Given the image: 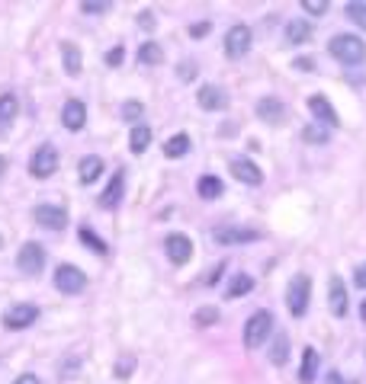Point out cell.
<instances>
[{"label":"cell","mask_w":366,"mask_h":384,"mask_svg":"<svg viewBox=\"0 0 366 384\" xmlns=\"http://www.w3.org/2000/svg\"><path fill=\"white\" fill-rule=\"evenodd\" d=\"M328 52L334 55L341 64H363L366 61V42L357 36H334L328 42Z\"/></svg>","instance_id":"cell-1"},{"label":"cell","mask_w":366,"mask_h":384,"mask_svg":"<svg viewBox=\"0 0 366 384\" xmlns=\"http://www.w3.org/2000/svg\"><path fill=\"white\" fill-rule=\"evenodd\" d=\"M273 333V314L270 311H254L244 324V346L248 349H257L264 346V339Z\"/></svg>","instance_id":"cell-2"},{"label":"cell","mask_w":366,"mask_h":384,"mask_svg":"<svg viewBox=\"0 0 366 384\" xmlns=\"http://www.w3.org/2000/svg\"><path fill=\"white\" fill-rule=\"evenodd\" d=\"M309 294H312V279L299 272L290 279V288H286V308H290L292 317H302L309 311Z\"/></svg>","instance_id":"cell-3"},{"label":"cell","mask_w":366,"mask_h":384,"mask_svg":"<svg viewBox=\"0 0 366 384\" xmlns=\"http://www.w3.org/2000/svg\"><path fill=\"white\" fill-rule=\"evenodd\" d=\"M55 288L65 294H81L87 288V276L77 269V266L61 263L58 269H55Z\"/></svg>","instance_id":"cell-4"},{"label":"cell","mask_w":366,"mask_h":384,"mask_svg":"<svg viewBox=\"0 0 366 384\" xmlns=\"http://www.w3.org/2000/svg\"><path fill=\"white\" fill-rule=\"evenodd\" d=\"M55 170H58V151H55L52 144L36 148V154H32V160H29V173L36 176V180H48Z\"/></svg>","instance_id":"cell-5"},{"label":"cell","mask_w":366,"mask_h":384,"mask_svg":"<svg viewBox=\"0 0 366 384\" xmlns=\"http://www.w3.org/2000/svg\"><path fill=\"white\" fill-rule=\"evenodd\" d=\"M248 52H251V29L244 23H235L225 32V55L229 58H244Z\"/></svg>","instance_id":"cell-6"},{"label":"cell","mask_w":366,"mask_h":384,"mask_svg":"<svg viewBox=\"0 0 366 384\" xmlns=\"http://www.w3.org/2000/svg\"><path fill=\"white\" fill-rule=\"evenodd\" d=\"M16 266L26 272V276H36L42 266H46V250H42V243L29 241L20 247V253H16Z\"/></svg>","instance_id":"cell-7"},{"label":"cell","mask_w":366,"mask_h":384,"mask_svg":"<svg viewBox=\"0 0 366 384\" xmlns=\"http://www.w3.org/2000/svg\"><path fill=\"white\" fill-rule=\"evenodd\" d=\"M36 320H39L36 304H16V308H10L7 314H4V327H7V330H26V327H32Z\"/></svg>","instance_id":"cell-8"},{"label":"cell","mask_w":366,"mask_h":384,"mask_svg":"<svg viewBox=\"0 0 366 384\" xmlns=\"http://www.w3.org/2000/svg\"><path fill=\"white\" fill-rule=\"evenodd\" d=\"M32 218L42 227H48V231H65L68 227V211L58 208V205H36Z\"/></svg>","instance_id":"cell-9"},{"label":"cell","mask_w":366,"mask_h":384,"mask_svg":"<svg viewBox=\"0 0 366 384\" xmlns=\"http://www.w3.org/2000/svg\"><path fill=\"white\" fill-rule=\"evenodd\" d=\"M212 241L215 243H251V241H260V231H254V227L225 225V227H215L212 231Z\"/></svg>","instance_id":"cell-10"},{"label":"cell","mask_w":366,"mask_h":384,"mask_svg":"<svg viewBox=\"0 0 366 384\" xmlns=\"http://www.w3.org/2000/svg\"><path fill=\"white\" fill-rule=\"evenodd\" d=\"M196 99H199V106H203L206 113H222V109L229 106V93L222 90V87H215V83L199 87V90H196Z\"/></svg>","instance_id":"cell-11"},{"label":"cell","mask_w":366,"mask_h":384,"mask_svg":"<svg viewBox=\"0 0 366 384\" xmlns=\"http://www.w3.org/2000/svg\"><path fill=\"white\" fill-rule=\"evenodd\" d=\"M164 250H168V259L174 266H183L193 256V243L187 234H170L168 241H164Z\"/></svg>","instance_id":"cell-12"},{"label":"cell","mask_w":366,"mask_h":384,"mask_svg":"<svg viewBox=\"0 0 366 384\" xmlns=\"http://www.w3.org/2000/svg\"><path fill=\"white\" fill-rule=\"evenodd\" d=\"M231 176L241 180V183H248V186H260V183H264L260 166L254 164V160H248V157H231Z\"/></svg>","instance_id":"cell-13"},{"label":"cell","mask_w":366,"mask_h":384,"mask_svg":"<svg viewBox=\"0 0 366 384\" xmlns=\"http://www.w3.org/2000/svg\"><path fill=\"white\" fill-rule=\"evenodd\" d=\"M61 125L68 128V131H81L87 125V106L81 99H68L65 109H61Z\"/></svg>","instance_id":"cell-14"},{"label":"cell","mask_w":366,"mask_h":384,"mask_svg":"<svg viewBox=\"0 0 366 384\" xmlns=\"http://www.w3.org/2000/svg\"><path fill=\"white\" fill-rule=\"evenodd\" d=\"M257 115L267 122V125H280V122L286 119V106H283L276 97H264L257 103Z\"/></svg>","instance_id":"cell-15"},{"label":"cell","mask_w":366,"mask_h":384,"mask_svg":"<svg viewBox=\"0 0 366 384\" xmlns=\"http://www.w3.org/2000/svg\"><path fill=\"white\" fill-rule=\"evenodd\" d=\"M122 186H126V173L116 170L113 180H109V186L103 189V196H100V208H116V205L122 202Z\"/></svg>","instance_id":"cell-16"},{"label":"cell","mask_w":366,"mask_h":384,"mask_svg":"<svg viewBox=\"0 0 366 384\" xmlns=\"http://www.w3.org/2000/svg\"><path fill=\"white\" fill-rule=\"evenodd\" d=\"M328 304H331V314H334V317H344V314H347V285H344V279H337V276H331Z\"/></svg>","instance_id":"cell-17"},{"label":"cell","mask_w":366,"mask_h":384,"mask_svg":"<svg viewBox=\"0 0 366 384\" xmlns=\"http://www.w3.org/2000/svg\"><path fill=\"white\" fill-rule=\"evenodd\" d=\"M309 109H312V115H315L318 122H328V125H341V119H337V113H334V106H331L325 97H312V99H309Z\"/></svg>","instance_id":"cell-18"},{"label":"cell","mask_w":366,"mask_h":384,"mask_svg":"<svg viewBox=\"0 0 366 384\" xmlns=\"http://www.w3.org/2000/svg\"><path fill=\"white\" fill-rule=\"evenodd\" d=\"M309 38H312V23H309V20H290V23H286V42L302 45Z\"/></svg>","instance_id":"cell-19"},{"label":"cell","mask_w":366,"mask_h":384,"mask_svg":"<svg viewBox=\"0 0 366 384\" xmlns=\"http://www.w3.org/2000/svg\"><path fill=\"white\" fill-rule=\"evenodd\" d=\"M16 113H20V103H16V97H13V93H4V97H0V135H4V131L13 125Z\"/></svg>","instance_id":"cell-20"},{"label":"cell","mask_w":366,"mask_h":384,"mask_svg":"<svg viewBox=\"0 0 366 384\" xmlns=\"http://www.w3.org/2000/svg\"><path fill=\"white\" fill-rule=\"evenodd\" d=\"M61 61H65V71H68L71 77H77L81 68H84V64H81V48H77L74 42H65V45H61Z\"/></svg>","instance_id":"cell-21"},{"label":"cell","mask_w":366,"mask_h":384,"mask_svg":"<svg viewBox=\"0 0 366 384\" xmlns=\"http://www.w3.org/2000/svg\"><path fill=\"white\" fill-rule=\"evenodd\" d=\"M315 375H318V353L312 346L302 353V369H299V381L302 384H312Z\"/></svg>","instance_id":"cell-22"},{"label":"cell","mask_w":366,"mask_h":384,"mask_svg":"<svg viewBox=\"0 0 366 384\" xmlns=\"http://www.w3.org/2000/svg\"><path fill=\"white\" fill-rule=\"evenodd\" d=\"M100 173H103V160H100V157H93V154H87V157L81 160V170H77L81 183H84V186H90V183L97 180Z\"/></svg>","instance_id":"cell-23"},{"label":"cell","mask_w":366,"mask_h":384,"mask_svg":"<svg viewBox=\"0 0 366 384\" xmlns=\"http://www.w3.org/2000/svg\"><path fill=\"white\" fill-rule=\"evenodd\" d=\"M148 144H151V128H148V125H135V128H132V135H129L132 154H145Z\"/></svg>","instance_id":"cell-24"},{"label":"cell","mask_w":366,"mask_h":384,"mask_svg":"<svg viewBox=\"0 0 366 384\" xmlns=\"http://www.w3.org/2000/svg\"><path fill=\"white\" fill-rule=\"evenodd\" d=\"M161 61H164V48H161L158 42H145V45L138 48V64L154 68V64H161Z\"/></svg>","instance_id":"cell-25"},{"label":"cell","mask_w":366,"mask_h":384,"mask_svg":"<svg viewBox=\"0 0 366 384\" xmlns=\"http://www.w3.org/2000/svg\"><path fill=\"white\" fill-rule=\"evenodd\" d=\"M248 292H254V279L248 276V272H238L235 279H231L229 292H225V298H244Z\"/></svg>","instance_id":"cell-26"},{"label":"cell","mask_w":366,"mask_h":384,"mask_svg":"<svg viewBox=\"0 0 366 384\" xmlns=\"http://www.w3.org/2000/svg\"><path fill=\"white\" fill-rule=\"evenodd\" d=\"M196 192H199L203 199H219L222 192H225V186H222L219 176H203V180L196 183Z\"/></svg>","instance_id":"cell-27"},{"label":"cell","mask_w":366,"mask_h":384,"mask_svg":"<svg viewBox=\"0 0 366 384\" xmlns=\"http://www.w3.org/2000/svg\"><path fill=\"white\" fill-rule=\"evenodd\" d=\"M286 359H290V336H286V333H276L273 349H270V362H273V365H286Z\"/></svg>","instance_id":"cell-28"},{"label":"cell","mask_w":366,"mask_h":384,"mask_svg":"<svg viewBox=\"0 0 366 384\" xmlns=\"http://www.w3.org/2000/svg\"><path fill=\"white\" fill-rule=\"evenodd\" d=\"M164 154H168V157H187V154H190V135H174L170 138L168 144H164Z\"/></svg>","instance_id":"cell-29"},{"label":"cell","mask_w":366,"mask_h":384,"mask_svg":"<svg viewBox=\"0 0 366 384\" xmlns=\"http://www.w3.org/2000/svg\"><path fill=\"white\" fill-rule=\"evenodd\" d=\"M344 13H347V20H351V23H357L360 29H366V3L353 0V3H347V7H344Z\"/></svg>","instance_id":"cell-30"},{"label":"cell","mask_w":366,"mask_h":384,"mask_svg":"<svg viewBox=\"0 0 366 384\" xmlns=\"http://www.w3.org/2000/svg\"><path fill=\"white\" fill-rule=\"evenodd\" d=\"M119 115H122V119H126V122H135L138 115H145V106L138 103V99H129V103H122Z\"/></svg>","instance_id":"cell-31"},{"label":"cell","mask_w":366,"mask_h":384,"mask_svg":"<svg viewBox=\"0 0 366 384\" xmlns=\"http://www.w3.org/2000/svg\"><path fill=\"white\" fill-rule=\"evenodd\" d=\"M215 320H219V311L215 308H199L196 314H193V324L196 327H212Z\"/></svg>","instance_id":"cell-32"},{"label":"cell","mask_w":366,"mask_h":384,"mask_svg":"<svg viewBox=\"0 0 366 384\" xmlns=\"http://www.w3.org/2000/svg\"><path fill=\"white\" fill-rule=\"evenodd\" d=\"M81 241H84L90 250H97V253H107V243L100 241V237L90 231V227H81Z\"/></svg>","instance_id":"cell-33"},{"label":"cell","mask_w":366,"mask_h":384,"mask_svg":"<svg viewBox=\"0 0 366 384\" xmlns=\"http://www.w3.org/2000/svg\"><path fill=\"white\" fill-rule=\"evenodd\" d=\"M302 138H305V141H312V144H321V141H328V131H325V128H318V125H309L302 131Z\"/></svg>","instance_id":"cell-34"},{"label":"cell","mask_w":366,"mask_h":384,"mask_svg":"<svg viewBox=\"0 0 366 384\" xmlns=\"http://www.w3.org/2000/svg\"><path fill=\"white\" fill-rule=\"evenodd\" d=\"M302 10L321 16V13H328V0H302Z\"/></svg>","instance_id":"cell-35"},{"label":"cell","mask_w":366,"mask_h":384,"mask_svg":"<svg viewBox=\"0 0 366 384\" xmlns=\"http://www.w3.org/2000/svg\"><path fill=\"white\" fill-rule=\"evenodd\" d=\"M122 58H126V48H122V45H116V48H109V52H107V64H109V68H119Z\"/></svg>","instance_id":"cell-36"},{"label":"cell","mask_w":366,"mask_h":384,"mask_svg":"<svg viewBox=\"0 0 366 384\" xmlns=\"http://www.w3.org/2000/svg\"><path fill=\"white\" fill-rule=\"evenodd\" d=\"M177 74H180L183 80H193V77H196V64H193V61H180V68H177Z\"/></svg>","instance_id":"cell-37"},{"label":"cell","mask_w":366,"mask_h":384,"mask_svg":"<svg viewBox=\"0 0 366 384\" xmlns=\"http://www.w3.org/2000/svg\"><path fill=\"white\" fill-rule=\"evenodd\" d=\"M132 375V359L116 362V378H129Z\"/></svg>","instance_id":"cell-38"},{"label":"cell","mask_w":366,"mask_h":384,"mask_svg":"<svg viewBox=\"0 0 366 384\" xmlns=\"http://www.w3.org/2000/svg\"><path fill=\"white\" fill-rule=\"evenodd\" d=\"M81 10H84V13H103V10H109V3H90V0H84Z\"/></svg>","instance_id":"cell-39"},{"label":"cell","mask_w":366,"mask_h":384,"mask_svg":"<svg viewBox=\"0 0 366 384\" xmlns=\"http://www.w3.org/2000/svg\"><path fill=\"white\" fill-rule=\"evenodd\" d=\"M353 285H357V288H366V263L357 266V272H353Z\"/></svg>","instance_id":"cell-40"},{"label":"cell","mask_w":366,"mask_h":384,"mask_svg":"<svg viewBox=\"0 0 366 384\" xmlns=\"http://www.w3.org/2000/svg\"><path fill=\"white\" fill-rule=\"evenodd\" d=\"M206 32H209V23H193V26H190V36H193V38H203Z\"/></svg>","instance_id":"cell-41"},{"label":"cell","mask_w":366,"mask_h":384,"mask_svg":"<svg viewBox=\"0 0 366 384\" xmlns=\"http://www.w3.org/2000/svg\"><path fill=\"white\" fill-rule=\"evenodd\" d=\"M138 26H145V29H151V26H154V16H151V13H148V10H145V13L138 16Z\"/></svg>","instance_id":"cell-42"},{"label":"cell","mask_w":366,"mask_h":384,"mask_svg":"<svg viewBox=\"0 0 366 384\" xmlns=\"http://www.w3.org/2000/svg\"><path fill=\"white\" fill-rule=\"evenodd\" d=\"M13 384H42V381H39L36 375H20V378H16Z\"/></svg>","instance_id":"cell-43"},{"label":"cell","mask_w":366,"mask_h":384,"mask_svg":"<svg viewBox=\"0 0 366 384\" xmlns=\"http://www.w3.org/2000/svg\"><path fill=\"white\" fill-rule=\"evenodd\" d=\"M296 68H302V71H312V68H315V61H312V58H299V61H296Z\"/></svg>","instance_id":"cell-44"},{"label":"cell","mask_w":366,"mask_h":384,"mask_svg":"<svg viewBox=\"0 0 366 384\" xmlns=\"http://www.w3.org/2000/svg\"><path fill=\"white\" fill-rule=\"evenodd\" d=\"M328 384H347V381H344L341 371H331V375H328Z\"/></svg>","instance_id":"cell-45"},{"label":"cell","mask_w":366,"mask_h":384,"mask_svg":"<svg viewBox=\"0 0 366 384\" xmlns=\"http://www.w3.org/2000/svg\"><path fill=\"white\" fill-rule=\"evenodd\" d=\"M360 317H363V320H366V301L360 304Z\"/></svg>","instance_id":"cell-46"},{"label":"cell","mask_w":366,"mask_h":384,"mask_svg":"<svg viewBox=\"0 0 366 384\" xmlns=\"http://www.w3.org/2000/svg\"><path fill=\"white\" fill-rule=\"evenodd\" d=\"M4 166H7V160H4V157H0V176H4Z\"/></svg>","instance_id":"cell-47"}]
</instances>
